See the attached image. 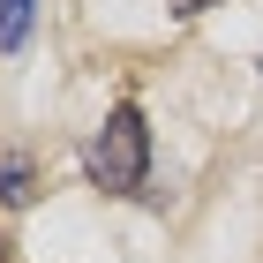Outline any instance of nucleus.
<instances>
[{"label":"nucleus","instance_id":"f257e3e1","mask_svg":"<svg viewBox=\"0 0 263 263\" xmlns=\"http://www.w3.org/2000/svg\"><path fill=\"white\" fill-rule=\"evenodd\" d=\"M83 173L105 188V196H136L143 173H151V128H143L136 105H113L105 128L83 143Z\"/></svg>","mask_w":263,"mask_h":263},{"label":"nucleus","instance_id":"f03ea898","mask_svg":"<svg viewBox=\"0 0 263 263\" xmlns=\"http://www.w3.org/2000/svg\"><path fill=\"white\" fill-rule=\"evenodd\" d=\"M0 203H8V211H23V203H38V181H30V158H8L0 165Z\"/></svg>","mask_w":263,"mask_h":263},{"label":"nucleus","instance_id":"7ed1b4c3","mask_svg":"<svg viewBox=\"0 0 263 263\" xmlns=\"http://www.w3.org/2000/svg\"><path fill=\"white\" fill-rule=\"evenodd\" d=\"M30 15H38V0H0V53H15L30 38Z\"/></svg>","mask_w":263,"mask_h":263},{"label":"nucleus","instance_id":"20e7f679","mask_svg":"<svg viewBox=\"0 0 263 263\" xmlns=\"http://www.w3.org/2000/svg\"><path fill=\"white\" fill-rule=\"evenodd\" d=\"M203 8H211V0H173V15H203Z\"/></svg>","mask_w":263,"mask_h":263}]
</instances>
